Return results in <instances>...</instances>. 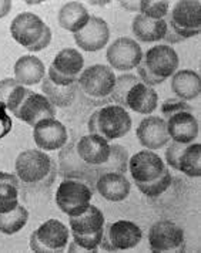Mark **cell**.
Here are the masks:
<instances>
[{
  "label": "cell",
  "instance_id": "6da1fadb",
  "mask_svg": "<svg viewBox=\"0 0 201 253\" xmlns=\"http://www.w3.org/2000/svg\"><path fill=\"white\" fill-rule=\"evenodd\" d=\"M127 168L139 191L147 198L163 195L173 182V176L166 162L151 150L134 154L129 160Z\"/></svg>",
  "mask_w": 201,
  "mask_h": 253
},
{
  "label": "cell",
  "instance_id": "7a4b0ae2",
  "mask_svg": "<svg viewBox=\"0 0 201 253\" xmlns=\"http://www.w3.org/2000/svg\"><path fill=\"white\" fill-rule=\"evenodd\" d=\"M16 173L19 181L36 191L50 188L57 176L56 161L45 151L26 150L19 154L16 164Z\"/></svg>",
  "mask_w": 201,
  "mask_h": 253
},
{
  "label": "cell",
  "instance_id": "3957f363",
  "mask_svg": "<svg viewBox=\"0 0 201 253\" xmlns=\"http://www.w3.org/2000/svg\"><path fill=\"white\" fill-rule=\"evenodd\" d=\"M70 229L73 242L69 245V252H99L104 215L97 207L89 205L84 212L70 216Z\"/></svg>",
  "mask_w": 201,
  "mask_h": 253
},
{
  "label": "cell",
  "instance_id": "277c9868",
  "mask_svg": "<svg viewBox=\"0 0 201 253\" xmlns=\"http://www.w3.org/2000/svg\"><path fill=\"white\" fill-rule=\"evenodd\" d=\"M167 33L164 40L167 43H180L186 39L200 35L201 30V4L197 0L177 1L171 12L164 19Z\"/></svg>",
  "mask_w": 201,
  "mask_h": 253
},
{
  "label": "cell",
  "instance_id": "5b68a950",
  "mask_svg": "<svg viewBox=\"0 0 201 253\" xmlns=\"http://www.w3.org/2000/svg\"><path fill=\"white\" fill-rule=\"evenodd\" d=\"M177 53L173 47L158 44L149 48L137 66L139 76L147 85H158L168 80L178 69Z\"/></svg>",
  "mask_w": 201,
  "mask_h": 253
},
{
  "label": "cell",
  "instance_id": "8992f818",
  "mask_svg": "<svg viewBox=\"0 0 201 253\" xmlns=\"http://www.w3.org/2000/svg\"><path fill=\"white\" fill-rule=\"evenodd\" d=\"M10 35L29 51H42L51 42V30L37 14L23 12L17 14L10 24Z\"/></svg>",
  "mask_w": 201,
  "mask_h": 253
},
{
  "label": "cell",
  "instance_id": "52a82bcc",
  "mask_svg": "<svg viewBox=\"0 0 201 253\" xmlns=\"http://www.w3.org/2000/svg\"><path fill=\"white\" fill-rule=\"evenodd\" d=\"M87 128L90 134H96L107 141H114L129 134L131 117L127 110L120 105H104L92 114Z\"/></svg>",
  "mask_w": 201,
  "mask_h": 253
},
{
  "label": "cell",
  "instance_id": "ba28073f",
  "mask_svg": "<svg viewBox=\"0 0 201 253\" xmlns=\"http://www.w3.org/2000/svg\"><path fill=\"white\" fill-rule=\"evenodd\" d=\"M114 84V71L111 67L103 64H95L83 69L77 80V87H80L82 92L92 103H95V105L106 104L110 100Z\"/></svg>",
  "mask_w": 201,
  "mask_h": 253
},
{
  "label": "cell",
  "instance_id": "9c48e42d",
  "mask_svg": "<svg viewBox=\"0 0 201 253\" xmlns=\"http://www.w3.org/2000/svg\"><path fill=\"white\" fill-rule=\"evenodd\" d=\"M69 229L57 219H49L30 235V249L37 253L64 252L69 245Z\"/></svg>",
  "mask_w": 201,
  "mask_h": 253
},
{
  "label": "cell",
  "instance_id": "30bf717a",
  "mask_svg": "<svg viewBox=\"0 0 201 253\" xmlns=\"http://www.w3.org/2000/svg\"><path fill=\"white\" fill-rule=\"evenodd\" d=\"M143 238L142 228L131 220H117L108 223L103 230L99 249L106 252H120L136 248Z\"/></svg>",
  "mask_w": 201,
  "mask_h": 253
},
{
  "label": "cell",
  "instance_id": "8fae6325",
  "mask_svg": "<svg viewBox=\"0 0 201 253\" xmlns=\"http://www.w3.org/2000/svg\"><path fill=\"white\" fill-rule=\"evenodd\" d=\"M93 198L90 186L77 179H64L57 188L54 196L56 205L69 218L84 212Z\"/></svg>",
  "mask_w": 201,
  "mask_h": 253
},
{
  "label": "cell",
  "instance_id": "7c38bea8",
  "mask_svg": "<svg viewBox=\"0 0 201 253\" xmlns=\"http://www.w3.org/2000/svg\"><path fill=\"white\" fill-rule=\"evenodd\" d=\"M84 67V58L76 48H63L53 58L49 67V79L57 85L77 84Z\"/></svg>",
  "mask_w": 201,
  "mask_h": 253
},
{
  "label": "cell",
  "instance_id": "4fadbf2b",
  "mask_svg": "<svg viewBox=\"0 0 201 253\" xmlns=\"http://www.w3.org/2000/svg\"><path fill=\"white\" fill-rule=\"evenodd\" d=\"M149 245L151 252H184V230L171 220H158L149 230Z\"/></svg>",
  "mask_w": 201,
  "mask_h": 253
},
{
  "label": "cell",
  "instance_id": "5bb4252c",
  "mask_svg": "<svg viewBox=\"0 0 201 253\" xmlns=\"http://www.w3.org/2000/svg\"><path fill=\"white\" fill-rule=\"evenodd\" d=\"M166 161L173 168L191 178L201 176V144L174 142L166 150Z\"/></svg>",
  "mask_w": 201,
  "mask_h": 253
},
{
  "label": "cell",
  "instance_id": "9a60e30c",
  "mask_svg": "<svg viewBox=\"0 0 201 253\" xmlns=\"http://www.w3.org/2000/svg\"><path fill=\"white\" fill-rule=\"evenodd\" d=\"M12 114L30 126H35L42 120L54 118L56 107L49 101L46 95L37 94L27 88Z\"/></svg>",
  "mask_w": 201,
  "mask_h": 253
},
{
  "label": "cell",
  "instance_id": "2e32d148",
  "mask_svg": "<svg viewBox=\"0 0 201 253\" xmlns=\"http://www.w3.org/2000/svg\"><path fill=\"white\" fill-rule=\"evenodd\" d=\"M106 57L111 66V69L127 71L139 66L143 57L140 44L130 37H118L108 48Z\"/></svg>",
  "mask_w": 201,
  "mask_h": 253
},
{
  "label": "cell",
  "instance_id": "e0dca14e",
  "mask_svg": "<svg viewBox=\"0 0 201 253\" xmlns=\"http://www.w3.org/2000/svg\"><path fill=\"white\" fill-rule=\"evenodd\" d=\"M59 175L64 179H77L84 184H96L99 178L95 169L77 157L74 144H69L60 152Z\"/></svg>",
  "mask_w": 201,
  "mask_h": 253
},
{
  "label": "cell",
  "instance_id": "ac0fdd59",
  "mask_svg": "<svg viewBox=\"0 0 201 253\" xmlns=\"http://www.w3.org/2000/svg\"><path fill=\"white\" fill-rule=\"evenodd\" d=\"M67 129L56 118H46L33 126V139L40 150L56 151L67 142Z\"/></svg>",
  "mask_w": 201,
  "mask_h": 253
},
{
  "label": "cell",
  "instance_id": "d6986e66",
  "mask_svg": "<svg viewBox=\"0 0 201 253\" xmlns=\"http://www.w3.org/2000/svg\"><path fill=\"white\" fill-rule=\"evenodd\" d=\"M110 39V30L106 20L92 16L89 23L77 33H74V42L84 51H99L106 46Z\"/></svg>",
  "mask_w": 201,
  "mask_h": 253
},
{
  "label": "cell",
  "instance_id": "ffe728a7",
  "mask_svg": "<svg viewBox=\"0 0 201 253\" xmlns=\"http://www.w3.org/2000/svg\"><path fill=\"white\" fill-rule=\"evenodd\" d=\"M136 137L139 142L147 150H160L168 144L170 137L167 132V124L164 118L150 115L144 118L137 126Z\"/></svg>",
  "mask_w": 201,
  "mask_h": 253
},
{
  "label": "cell",
  "instance_id": "44dd1931",
  "mask_svg": "<svg viewBox=\"0 0 201 253\" xmlns=\"http://www.w3.org/2000/svg\"><path fill=\"white\" fill-rule=\"evenodd\" d=\"M168 137L174 142L181 144H191L197 138L200 126L197 118L193 113L189 111H180L176 114L170 115L166 121Z\"/></svg>",
  "mask_w": 201,
  "mask_h": 253
},
{
  "label": "cell",
  "instance_id": "7402d4cb",
  "mask_svg": "<svg viewBox=\"0 0 201 253\" xmlns=\"http://www.w3.org/2000/svg\"><path fill=\"white\" fill-rule=\"evenodd\" d=\"M158 104V94L153 87L144 84L142 80L134 83L124 97L123 108H129L131 111L149 115L155 111Z\"/></svg>",
  "mask_w": 201,
  "mask_h": 253
},
{
  "label": "cell",
  "instance_id": "603a6c76",
  "mask_svg": "<svg viewBox=\"0 0 201 253\" xmlns=\"http://www.w3.org/2000/svg\"><path fill=\"white\" fill-rule=\"evenodd\" d=\"M96 189L107 201L121 202L130 195L131 184L124 173L107 172L97 178Z\"/></svg>",
  "mask_w": 201,
  "mask_h": 253
},
{
  "label": "cell",
  "instance_id": "cb8c5ba5",
  "mask_svg": "<svg viewBox=\"0 0 201 253\" xmlns=\"http://www.w3.org/2000/svg\"><path fill=\"white\" fill-rule=\"evenodd\" d=\"M171 90L183 101L197 98L201 92V80L199 73L190 69L180 70L174 73L171 79Z\"/></svg>",
  "mask_w": 201,
  "mask_h": 253
},
{
  "label": "cell",
  "instance_id": "d4e9b609",
  "mask_svg": "<svg viewBox=\"0 0 201 253\" xmlns=\"http://www.w3.org/2000/svg\"><path fill=\"white\" fill-rule=\"evenodd\" d=\"M46 69L42 60L36 56H22L14 64V79L22 85H35L43 81Z\"/></svg>",
  "mask_w": 201,
  "mask_h": 253
},
{
  "label": "cell",
  "instance_id": "484cf974",
  "mask_svg": "<svg viewBox=\"0 0 201 253\" xmlns=\"http://www.w3.org/2000/svg\"><path fill=\"white\" fill-rule=\"evenodd\" d=\"M133 33L143 43H154L164 39L167 33V24L164 19L154 20L143 14H137L131 24Z\"/></svg>",
  "mask_w": 201,
  "mask_h": 253
},
{
  "label": "cell",
  "instance_id": "4316f807",
  "mask_svg": "<svg viewBox=\"0 0 201 253\" xmlns=\"http://www.w3.org/2000/svg\"><path fill=\"white\" fill-rule=\"evenodd\" d=\"M57 20H59L60 27H63L64 30L77 33L89 23L90 14L84 4L79 1H69L61 6L57 14Z\"/></svg>",
  "mask_w": 201,
  "mask_h": 253
},
{
  "label": "cell",
  "instance_id": "83f0119b",
  "mask_svg": "<svg viewBox=\"0 0 201 253\" xmlns=\"http://www.w3.org/2000/svg\"><path fill=\"white\" fill-rule=\"evenodd\" d=\"M20 181L16 175L0 171V213H7L19 205Z\"/></svg>",
  "mask_w": 201,
  "mask_h": 253
},
{
  "label": "cell",
  "instance_id": "f1b7e54d",
  "mask_svg": "<svg viewBox=\"0 0 201 253\" xmlns=\"http://www.w3.org/2000/svg\"><path fill=\"white\" fill-rule=\"evenodd\" d=\"M76 88L77 84H71V85H57L49 77L43 79L42 83V91L45 92V95L49 98V101L53 104L54 107H69L73 103L74 97H76Z\"/></svg>",
  "mask_w": 201,
  "mask_h": 253
},
{
  "label": "cell",
  "instance_id": "f546056e",
  "mask_svg": "<svg viewBox=\"0 0 201 253\" xmlns=\"http://www.w3.org/2000/svg\"><path fill=\"white\" fill-rule=\"evenodd\" d=\"M29 220V211L23 205H17L7 213H0V232L4 235H14L23 229Z\"/></svg>",
  "mask_w": 201,
  "mask_h": 253
},
{
  "label": "cell",
  "instance_id": "4dcf8cb0",
  "mask_svg": "<svg viewBox=\"0 0 201 253\" xmlns=\"http://www.w3.org/2000/svg\"><path fill=\"white\" fill-rule=\"evenodd\" d=\"M168 9H170L168 1H147V0L139 1V10L142 12L140 14L154 20L164 19L168 13Z\"/></svg>",
  "mask_w": 201,
  "mask_h": 253
},
{
  "label": "cell",
  "instance_id": "1f68e13d",
  "mask_svg": "<svg viewBox=\"0 0 201 253\" xmlns=\"http://www.w3.org/2000/svg\"><path fill=\"white\" fill-rule=\"evenodd\" d=\"M180 111L193 113V108L186 101H183L180 98H170V100H166L164 103L161 104V114L164 115L166 118H168L170 115L176 114V113H180Z\"/></svg>",
  "mask_w": 201,
  "mask_h": 253
},
{
  "label": "cell",
  "instance_id": "d6a6232c",
  "mask_svg": "<svg viewBox=\"0 0 201 253\" xmlns=\"http://www.w3.org/2000/svg\"><path fill=\"white\" fill-rule=\"evenodd\" d=\"M12 10V1L10 0H0V19L6 17Z\"/></svg>",
  "mask_w": 201,
  "mask_h": 253
},
{
  "label": "cell",
  "instance_id": "836d02e7",
  "mask_svg": "<svg viewBox=\"0 0 201 253\" xmlns=\"http://www.w3.org/2000/svg\"><path fill=\"white\" fill-rule=\"evenodd\" d=\"M121 6L126 7L127 10H136V12L139 10V3H129V1L124 3V1H121Z\"/></svg>",
  "mask_w": 201,
  "mask_h": 253
}]
</instances>
